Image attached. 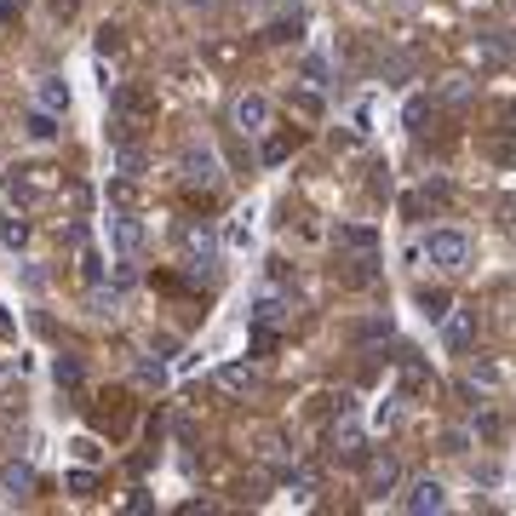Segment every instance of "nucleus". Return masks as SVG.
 <instances>
[{"label": "nucleus", "mask_w": 516, "mask_h": 516, "mask_svg": "<svg viewBox=\"0 0 516 516\" xmlns=\"http://www.w3.org/2000/svg\"><path fill=\"white\" fill-rule=\"evenodd\" d=\"M178 167H184V184H190V190H218V184H224V161H218V149L207 138H201V144H184Z\"/></svg>", "instance_id": "obj_1"}, {"label": "nucleus", "mask_w": 516, "mask_h": 516, "mask_svg": "<svg viewBox=\"0 0 516 516\" xmlns=\"http://www.w3.org/2000/svg\"><path fill=\"white\" fill-rule=\"evenodd\" d=\"M425 258L442 276H459L465 264H471V236H465V230H430V236H425Z\"/></svg>", "instance_id": "obj_2"}, {"label": "nucleus", "mask_w": 516, "mask_h": 516, "mask_svg": "<svg viewBox=\"0 0 516 516\" xmlns=\"http://www.w3.org/2000/svg\"><path fill=\"white\" fill-rule=\"evenodd\" d=\"M402 511L408 516H436V511H448V488L436 476H419L408 482V493H402Z\"/></svg>", "instance_id": "obj_3"}, {"label": "nucleus", "mask_w": 516, "mask_h": 516, "mask_svg": "<svg viewBox=\"0 0 516 516\" xmlns=\"http://www.w3.org/2000/svg\"><path fill=\"white\" fill-rule=\"evenodd\" d=\"M230 121H236L241 132H264L270 127V98H264V92H241L236 109H230Z\"/></svg>", "instance_id": "obj_4"}, {"label": "nucleus", "mask_w": 516, "mask_h": 516, "mask_svg": "<svg viewBox=\"0 0 516 516\" xmlns=\"http://www.w3.org/2000/svg\"><path fill=\"white\" fill-rule=\"evenodd\" d=\"M109 236H115V253H121V258H138V253H144V224H138L127 207L109 218Z\"/></svg>", "instance_id": "obj_5"}, {"label": "nucleus", "mask_w": 516, "mask_h": 516, "mask_svg": "<svg viewBox=\"0 0 516 516\" xmlns=\"http://www.w3.org/2000/svg\"><path fill=\"white\" fill-rule=\"evenodd\" d=\"M218 390H230V396H253V390H258V367L253 362H224V367H218Z\"/></svg>", "instance_id": "obj_6"}, {"label": "nucleus", "mask_w": 516, "mask_h": 516, "mask_svg": "<svg viewBox=\"0 0 516 516\" xmlns=\"http://www.w3.org/2000/svg\"><path fill=\"white\" fill-rule=\"evenodd\" d=\"M35 104H41V109H52V115H69V81H64V75H41Z\"/></svg>", "instance_id": "obj_7"}, {"label": "nucleus", "mask_w": 516, "mask_h": 516, "mask_svg": "<svg viewBox=\"0 0 516 516\" xmlns=\"http://www.w3.org/2000/svg\"><path fill=\"white\" fill-rule=\"evenodd\" d=\"M184 247H190V270H207L213 253H218V241H213L207 224H190V230H184Z\"/></svg>", "instance_id": "obj_8"}, {"label": "nucleus", "mask_w": 516, "mask_h": 516, "mask_svg": "<svg viewBox=\"0 0 516 516\" xmlns=\"http://www.w3.org/2000/svg\"><path fill=\"white\" fill-rule=\"evenodd\" d=\"M0 488H6L12 499L35 493V465H23V459H6V465H0Z\"/></svg>", "instance_id": "obj_9"}, {"label": "nucleus", "mask_w": 516, "mask_h": 516, "mask_svg": "<svg viewBox=\"0 0 516 516\" xmlns=\"http://www.w3.org/2000/svg\"><path fill=\"white\" fill-rule=\"evenodd\" d=\"M58 121H64V115H52V109H41V104H35V109H29V115H23V132L35 138V144H52V138L64 132V127H58Z\"/></svg>", "instance_id": "obj_10"}, {"label": "nucleus", "mask_w": 516, "mask_h": 516, "mask_svg": "<svg viewBox=\"0 0 516 516\" xmlns=\"http://www.w3.org/2000/svg\"><path fill=\"white\" fill-rule=\"evenodd\" d=\"M367 488H373V493H379V499H385V493H396V488H402V465H396V459H390V453H385V459H373V471H367Z\"/></svg>", "instance_id": "obj_11"}, {"label": "nucleus", "mask_w": 516, "mask_h": 516, "mask_svg": "<svg viewBox=\"0 0 516 516\" xmlns=\"http://www.w3.org/2000/svg\"><path fill=\"white\" fill-rule=\"evenodd\" d=\"M253 321H258V327L287 321V299H281V293H258V299H253Z\"/></svg>", "instance_id": "obj_12"}, {"label": "nucleus", "mask_w": 516, "mask_h": 516, "mask_svg": "<svg viewBox=\"0 0 516 516\" xmlns=\"http://www.w3.org/2000/svg\"><path fill=\"white\" fill-rule=\"evenodd\" d=\"M115 172H121V178H144V149H138L132 138H121V144H115Z\"/></svg>", "instance_id": "obj_13"}, {"label": "nucleus", "mask_w": 516, "mask_h": 516, "mask_svg": "<svg viewBox=\"0 0 516 516\" xmlns=\"http://www.w3.org/2000/svg\"><path fill=\"white\" fill-rule=\"evenodd\" d=\"M0 247H6V253L29 247V218H18V213H6V218H0Z\"/></svg>", "instance_id": "obj_14"}, {"label": "nucleus", "mask_w": 516, "mask_h": 516, "mask_svg": "<svg viewBox=\"0 0 516 516\" xmlns=\"http://www.w3.org/2000/svg\"><path fill=\"white\" fill-rule=\"evenodd\" d=\"M339 247H350V253H373L379 236H373L367 224H339Z\"/></svg>", "instance_id": "obj_15"}, {"label": "nucleus", "mask_w": 516, "mask_h": 516, "mask_svg": "<svg viewBox=\"0 0 516 516\" xmlns=\"http://www.w3.org/2000/svg\"><path fill=\"white\" fill-rule=\"evenodd\" d=\"M86 310H92V316H115V310H121V287H92Z\"/></svg>", "instance_id": "obj_16"}, {"label": "nucleus", "mask_w": 516, "mask_h": 516, "mask_svg": "<svg viewBox=\"0 0 516 516\" xmlns=\"http://www.w3.org/2000/svg\"><path fill=\"white\" fill-rule=\"evenodd\" d=\"M442 339H448V350H465V344H471V310H465V316H453V321L442 327Z\"/></svg>", "instance_id": "obj_17"}, {"label": "nucleus", "mask_w": 516, "mask_h": 516, "mask_svg": "<svg viewBox=\"0 0 516 516\" xmlns=\"http://www.w3.org/2000/svg\"><path fill=\"white\" fill-rule=\"evenodd\" d=\"M52 379L64 385V390H81V362H75V356H58V362H52Z\"/></svg>", "instance_id": "obj_18"}, {"label": "nucleus", "mask_w": 516, "mask_h": 516, "mask_svg": "<svg viewBox=\"0 0 516 516\" xmlns=\"http://www.w3.org/2000/svg\"><path fill=\"white\" fill-rule=\"evenodd\" d=\"M333 448L344 453V459H356V453H362V430H356V425H344V430H333Z\"/></svg>", "instance_id": "obj_19"}, {"label": "nucleus", "mask_w": 516, "mask_h": 516, "mask_svg": "<svg viewBox=\"0 0 516 516\" xmlns=\"http://www.w3.org/2000/svg\"><path fill=\"white\" fill-rule=\"evenodd\" d=\"M132 195H138V178H115V184H109V201H115V207H132Z\"/></svg>", "instance_id": "obj_20"}, {"label": "nucleus", "mask_w": 516, "mask_h": 516, "mask_svg": "<svg viewBox=\"0 0 516 516\" xmlns=\"http://www.w3.org/2000/svg\"><path fill=\"white\" fill-rule=\"evenodd\" d=\"M419 304H425L430 321H448V293H419Z\"/></svg>", "instance_id": "obj_21"}, {"label": "nucleus", "mask_w": 516, "mask_h": 516, "mask_svg": "<svg viewBox=\"0 0 516 516\" xmlns=\"http://www.w3.org/2000/svg\"><path fill=\"white\" fill-rule=\"evenodd\" d=\"M293 109L316 121V115H321V92H293Z\"/></svg>", "instance_id": "obj_22"}, {"label": "nucleus", "mask_w": 516, "mask_h": 516, "mask_svg": "<svg viewBox=\"0 0 516 516\" xmlns=\"http://www.w3.org/2000/svg\"><path fill=\"white\" fill-rule=\"evenodd\" d=\"M138 385H155V390H161V385H167V367H161V362H138Z\"/></svg>", "instance_id": "obj_23"}, {"label": "nucleus", "mask_w": 516, "mask_h": 516, "mask_svg": "<svg viewBox=\"0 0 516 516\" xmlns=\"http://www.w3.org/2000/svg\"><path fill=\"white\" fill-rule=\"evenodd\" d=\"M92 488H98V476H92V471H69V493L75 499H86Z\"/></svg>", "instance_id": "obj_24"}, {"label": "nucleus", "mask_w": 516, "mask_h": 516, "mask_svg": "<svg viewBox=\"0 0 516 516\" xmlns=\"http://www.w3.org/2000/svg\"><path fill=\"white\" fill-rule=\"evenodd\" d=\"M425 115H430V104L425 98H408V115H402V121H408V127L419 132V127H425Z\"/></svg>", "instance_id": "obj_25"}, {"label": "nucleus", "mask_w": 516, "mask_h": 516, "mask_svg": "<svg viewBox=\"0 0 516 516\" xmlns=\"http://www.w3.org/2000/svg\"><path fill=\"white\" fill-rule=\"evenodd\" d=\"M264 161H270V167L287 161V138H270V144H264Z\"/></svg>", "instance_id": "obj_26"}, {"label": "nucleus", "mask_w": 516, "mask_h": 516, "mask_svg": "<svg viewBox=\"0 0 516 516\" xmlns=\"http://www.w3.org/2000/svg\"><path fill=\"white\" fill-rule=\"evenodd\" d=\"M304 81H327V58H304Z\"/></svg>", "instance_id": "obj_27"}, {"label": "nucleus", "mask_w": 516, "mask_h": 516, "mask_svg": "<svg viewBox=\"0 0 516 516\" xmlns=\"http://www.w3.org/2000/svg\"><path fill=\"white\" fill-rule=\"evenodd\" d=\"M224 241H230V247H247V218H236V224H230Z\"/></svg>", "instance_id": "obj_28"}, {"label": "nucleus", "mask_w": 516, "mask_h": 516, "mask_svg": "<svg viewBox=\"0 0 516 516\" xmlns=\"http://www.w3.org/2000/svg\"><path fill=\"white\" fill-rule=\"evenodd\" d=\"M12 333V316H6V304H0V339H6Z\"/></svg>", "instance_id": "obj_29"}, {"label": "nucleus", "mask_w": 516, "mask_h": 516, "mask_svg": "<svg viewBox=\"0 0 516 516\" xmlns=\"http://www.w3.org/2000/svg\"><path fill=\"white\" fill-rule=\"evenodd\" d=\"M12 379V362H6V356H0V385H6Z\"/></svg>", "instance_id": "obj_30"}, {"label": "nucleus", "mask_w": 516, "mask_h": 516, "mask_svg": "<svg viewBox=\"0 0 516 516\" xmlns=\"http://www.w3.org/2000/svg\"><path fill=\"white\" fill-rule=\"evenodd\" d=\"M190 6H213V0H190Z\"/></svg>", "instance_id": "obj_31"}]
</instances>
